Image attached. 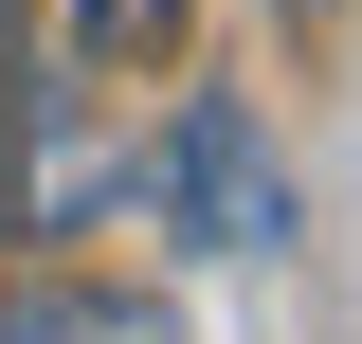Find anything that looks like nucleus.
<instances>
[{"label": "nucleus", "mask_w": 362, "mask_h": 344, "mask_svg": "<svg viewBox=\"0 0 362 344\" xmlns=\"http://www.w3.org/2000/svg\"><path fill=\"white\" fill-rule=\"evenodd\" d=\"M163 200H181V236H199V254H272V236H290V164H272L235 109H181Z\"/></svg>", "instance_id": "obj_1"}, {"label": "nucleus", "mask_w": 362, "mask_h": 344, "mask_svg": "<svg viewBox=\"0 0 362 344\" xmlns=\"http://www.w3.org/2000/svg\"><path fill=\"white\" fill-rule=\"evenodd\" d=\"M0 344H181L145 290H18L0 308Z\"/></svg>", "instance_id": "obj_2"}, {"label": "nucleus", "mask_w": 362, "mask_h": 344, "mask_svg": "<svg viewBox=\"0 0 362 344\" xmlns=\"http://www.w3.org/2000/svg\"><path fill=\"white\" fill-rule=\"evenodd\" d=\"M145 55H181V0H73V55L54 73H145Z\"/></svg>", "instance_id": "obj_3"}]
</instances>
